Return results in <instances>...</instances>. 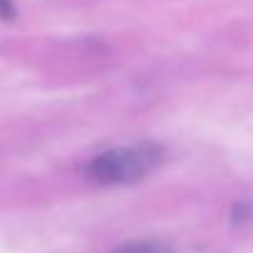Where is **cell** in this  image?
<instances>
[{
    "label": "cell",
    "instance_id": "obj_1",
    "mask_svg": "<svg viewBox=\"0 0 253 253\" xmlns=\"http://www.w3.org/2000/svg\"><path fill=\"white\" fill-rule=\"evenodd\" d=\"M164 159V149L152 142L142 144H126V147H114L94 159H89L82 171L89 181L114 186V184H134L149 176Z\"/></svg>",
    "mask_w": 253,
    "mask_h": 253
},
{
    "label": "cell",
    "instance_id": "obj_2",
    "mask_svg": "<svg viewBox=\"0 0 253 253\" xmlns=\"http://www.w3.org/2000/svg\"><path fill=\"white\" fill-rule=\"evenodd\" d=\"M112 253H176V251L162 241H132V243L114 248Z\"/></svg>",
    "mask_w": 253,
    "mask_h": 253
},
{
    "label": "cell",
    "instance_id": "obj_3",
    "mask_svg": "<svg viewBox=\"0 0 253 253\" xmlns=\"http://www.w3.org/2000/svg\"><path fill=\"white\" fill-rule=\"evenodd\" d=\"M248 213H251V206H248V204H236V209H233V221H246Z\"/></svg>",
    "mask_w": 253,
    "mask_h": 253
},
{
    "label": "cell",
    "instance_id": "obj_4",
    "mask_svg": "<svg viewBox=\"0 0 253 253\" xmlns=\"http://www.w3.org/2000/svg\"><path fill=\"white\" fill-rule=\"evenodd\" d=\"M3 3V18L10 23L13 18H15V10H13V0H0Z\"/></svg>",
    "mask_w": 253,
    "mask_h": 253
}]
</instances>
